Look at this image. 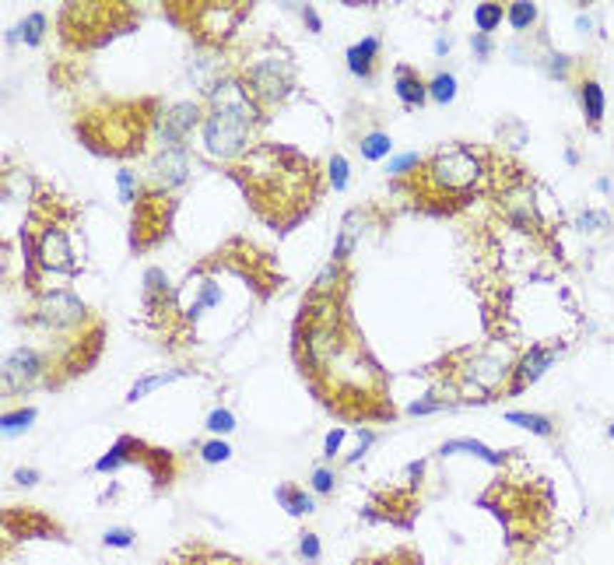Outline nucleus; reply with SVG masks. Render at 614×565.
Masks as SVG:
<instances>
[{"mask_svg":"<svg viewBox=\"0 0 614 565\" xmlns=\"http://www.w3.org/2000/svg\"><path fill=\"white\" fill-rule=\"evenodd\" d=\"M432 176H436V183H443L446 190H463V186H470V183L478 179V161L470 159L467 151L453 148V151H446V155L436 159Z\"/></svg>","mask_w":614,"mask_h":565,"instance_id":"1","label":"nucleus"},{"mask_svg":"<svg viewBox=\"0 0 614 565\" xmlns=\"http://www.w3.org/2000/svg\"><path fill=\"white\" fill-rule=\"evenodd\" d=\"M249 78H253V84H256L260 95L278 99V95L288 88V81H291V67H288L285 60H263V64H256V67L249 71Z\"/></svg>","mask_w":614,"mask_h":565,"instance_id":"2","label":"nucleus"},{"mask_svg":"<svg viewBox=\"0 0 614 565\" xmlns=\"http://www.w3.org/2000/svg\"><path fill=\"white\" fill-rule=\"evenodd\" d=\"M186 172H190V161H186V155L179 148H168L165 155L155 159V179L162 186H179L186 179Z\"/></svg>","mask_w":614,"mask_h":565,"instance_id":"3","label":"nucleus"},{"mask_svg":"<svg viewBox=\"0 0 614 565\" xmlns=\"http://www.w3.org/2000/svg\"><path fill=\"white\" fill-rule=\"evenodd\" d=\"M193 123H197V106L193 102H183V106L168 109V116L162 123V141L165 144H179Z\"/></svg>","mask_w":614,"mask_h":565,"instance_id":"4","label":"nucleus"},{"mask_svg":"<svg viewBox=\"0 0 614 565\" xmlns=\"http://www.w3.org/2000/svg\"><path fill=\"white\" fill-rule=\"evenodd\" d=\"M39 376V359H36V351H29V348H21V351H14V355H7V362H4V383L7 386H14L18 379H36Z\"/></svg>","mask_w":614,"mask_h":565,"instance_id":"5","label":"nucleus"},{"mask_svg":"<svg viewBox=\"0 0 614 565\" xmlns=\"http://www.w3.org/2000/svg\"><path fill=\"white\" fill-rule=\"evenodd\" d=\"M555 359H558L555 351H540V348H537V351H530V355H527V359L520 362V372H516V386H527V383H533V379H540V376H544V369L555 362Z\"/></svg>","mask_w":614,"mask_h":565,"instance_id":"6","label":"nucleus"},{"mask_svg":"<svg viewBox=\"0 0 614 565\" xmlns=\"http://www.w3.org/2000/svg\"><path fill=\"white\" fill-rule=\"evenodd\" d=\"M42 260L49 267H71V249H67V239L60 232H49L42 239Z\"/></svg>","mask_w":614,"mask_h":565,"instance_id":"7","label":"nucleus"},{"mask_svg":"<svg viewBox=\"0 0 614 565\" xmlns=\"http://www.w3.org/2000/svg\"><path fill=\"white\" fill-rule=\"evenodd\" d=\"M397 95H401L404 106H421L425 95H428V88H425L418 78H411L408 71H401V74H397Z\"/></svg>","mask_w":614,"mask_h":565,"instance_id":"8","label":"nucleus"},{"mask_svg":"<svg viewBox=\"0 0 614 565\" xmlns=\"http://www.w3.org/2000/svg\"><path fill=\"white\" fill-rule=\"evenodd\" d=\"M579 99H583V109H586V116H590L593 123L604 116V88H600L597 81H583Z\"/></svg>","mask_w":614,"mask_h":565,"instance_id":"9","label":"nucleus"},{"mask_svg":"<svg viewBox=\"0 0 614 565\" xmlns=\"http://www.w3.org/2000/svg\"><path fill=\"white\" fill-rule=\"evenodd\" d=\"M376 49H379V42L376 39H366L362 46H351V49H348V67H351L355 74H368V71H372Z\"/></svg>","mask_w":614,"mask_h":565,"instance_id":"10","label":"nucleus"},{"mask_svg":"<svg viewBox=\"0 0 614 565\" xmlns=\"http://www.w3.org/2000/svg\"><path fill=\"white\" fill-rule=\"evenodd\" d=\"M443 453H470V456H481V460H488V464H502V456H498L495 449L474 443V439H453V443L443 446Z\"/></svg>","mask_w":614,"mask_h":565,"instance_id":"11","label":"nucleus"},{"mask_svg":"<svg viewBox=\"0 0 614 565\" xmlns=\"http://www.w3.org/2000/svg\"><path fill=\"white\" fill-rule=\"evenodd\" d=\"M474 25H478L481 36H488L491 29H498L502 25V4H481V7H474Z\"/></svg>","mask_w":614,"mask_h":565,"instance_id":"12","label":"nucleus"},{"mask_svg":"<svg viewBox=\"0 0 614 565\" xmlns=\"http://www.w3.org/2000/svg\"><path fill=\"white\" fill-rule=\"evenodd\" d=\"M509 421H513V425H523V429H530V432H537V436H551V421H548L544 414H527V411H509Z\"/></svg>","mask_w":614,"mask_h":565,"instance_id":"13","label":"nucleus"},{"mask_svg":"<svg viewBox=\"0 0 614 565\" xmlns=\"http://www.w3.org/2000/svg\"><path fill=\"white\" fill-rule=\"evenodd\" d=\"M533 21H537V7H533V4L520 0V4H513V7H509V25H513V29H520V32H523V29H530Z\"/></svg>","mask_w":614,"mask_h":565,"instance_id":"14","label":"nucleus"},{"mask_svg":"<svg viewBox=\"0 0 614 565\" xmlns=\"http://www.w3.org/2000/svg\"><path fill=\"white\" fill-rule=\"evenodd\" d=\"M390 148H393V141L386 134H368V137H362V155L366 159H383V155H390Z\"/></svg>","mask_w":614,"mask_h":565,"instance_id":"15","label":"nucleus"},{"mask_svg":"<svg viewBox=\"0 0 614 565\" xmlns=\"http://www.w3.org/2000/svg\"><path fill=\"white\" fill-rule=\"evenodd\" d=\"M278 499L288 506V513H309V509H313V499H309L306 491H295V488H281Z\"/></svg>","mask_w":614,"mask_h":565,"instance_id":"16","label":"nucleus"},{"mask_svg":"<svg viewBox=\"0 0 614 565\" xmlns=\"http://www.w3.org/2000/svg\"><path fill=\"white\" fill-rule=\"evenodd\" d=\"M176 376H179V372H158V376H148V379H141V383H137V386L130 390V401H141L144 394H151V390H158L162 383H172Z\"/></svg>","mask_w":614,"mask_h":565,"instance_id":"17","label":"nucleus"},{"mask_svg":"<svg viewBox=\"0 0 614 565\" xmlns=\"http://www.w3.org/2000/svg\"><path fill=\"white\" fill-rule=\"evenodd\" d=\"M428 95H432L436 102H453V95H456V78H453V74H439V78L428 84Z\"/></svg>","mask_w":614,"mask_h":565,"instance_id":"18","label":"nucleus"},{"mask_svg":"<svg viewBox=\"0 0 614 565\" xmlns=\"http://www.w3.org/2000/svg\"><path fill=\"white\" fill-rule=\"evenodd\" d=\"M32 421H36V411H14V414H4V432H7V436H14V432L29 429Z\"/></svg>","mask_w":614,"mask_h":565,"instance_id":"19","label":"nucleus"},{"mask_svg":"<svg viewBox=\"0 0 614 565\" xmlns=\"http://www.w3.org/2000/svg\"><path fill=\"white\" fill-rule=\"evenodd\" d=\"M42 29H46V18H42V14H29V21H21L18 36H21L25 42H39L42 39Z\"/></svg>","mask_w":614,"mask_h":565,"instance_id":"20","label":"nucleus"},{"mask_svg":"<svg viewBox=\"0 0 614 565\" xmlns=\"http://www.w3.org/2000/svg\"><path fill=\"white\" fill-rule=\"evenodd\" d=\"M207 429H214V432H232V429H236L232 411H214V414L207 418Z\"/></svg>","mask_w":614,"mask_h":565,"instance_id":"21","label":"nucleus"},{"mask_svg":"<svg viewBox=\"0 0 614 565\" xmlns=\"http://www.w3.org/2000/svg\"><path fill=\"white\" fill-rule=\"evenodd\" d=\"M330 179H333V190H344L348 186V161L341 159V155L330 161Z\"/></svg>","mask_w":614,"mask_h":565,"instance_id":"22","label":"nucleus"},{"mask_svg":"<svg viewBox=\"0 0 614 565\" xmlns=\"http://www.w3.org/2000/svg\"><path fill=\"white\" fill-rule=\"evenodd\" d=\"M579 225L590 229V232H600V229L608 225V214H604V211H586V214L579 218Z\"/></svg>","mask_w":614,"mask_h":565,"instance_id":"23","label":"nucleus"},{"mask_svg":"<svg viewBox=\"0 0 614 565\" xmlns=\"http://www.w3.org/2000/svg\"><path fill=\"white\" fill-rule=\"evenodd\" d=\"M228 453H232V449H228V446H225V443H207V446H204V460H207V464H218V460H228Z\"/></svg>","mask_w":614,"mask_h":565,"instance_id":"24","label":"nucleus"},{"mask_svg":"<svg viewBox=\"0 0 614 565\" xmlns=\"http://www.w3.org/2000/svg\"><path fill=\"white\" fill-rule=\"evenodd\" d=\"M298 548H302V555H306V559H309V562H316V559H320V541H316V537H313V534H306V537H302V544H298Z\"/></svg>","mask_w":614,"mask_h":565,"instance_id":"25","label":"nucleus"},{"mask_svg":"<svg viewBox=\"0 0 614 565\" xmlns=\"http://www.w3.org/2000/svg\"><path fill=\"white\" fill-rule=\"evenodd\" d=\"M130 541H134L130 530H109V534H106V544H113V548H126Z\"/></svg>","mask_w":614,"mask_h":565,"instance_id":"26","label":"nucleus"},{"mask_svg":"<svg viewBox=\"0 0 614 565\" xmlns=\"http://www.w3.org/2000/svg\"><path fill=\"white\" fill-rule=\"evenodd\" d=\"M414 165H418V155H401V159L390 161V172H408Z\"/></svg>","mask_w":614,"mask_h":565,"instance_id":"27","label":"nucleus"},{"mask_svg":"<svg viewBox=\"0 0 614 565\" xmlns=\"http://www.w3.org/2000/svg\"><path fill=\"white\" fill-rule=\"evenodd\" d=\"M313 484H316V491H330V488H333V474H330V471H316V474H313Z\"/></svg>","mask_w":614,"mask_h":565,"instance_id":"28","label":"nucleus"},{"mask_svg":"<svg viewBox=\"0 0 614 565\" xmlns=\"http://www.w3.org/2000/svg\"><path fill=\"white\" fill-rule=\"evenodd\" d=\"M120 197L123 201H134V176L130 172H120Z\"/></svg>","mask_w":614,"mask_h":565,"instance_id":"29","label":"nucleus"},{"mask_svg":"<svg viewBox=\"0 0 614 565\" xmlns=\"http://www.w3.org/2000/svg\"><path fill=\"white\" fill-rule=\"evenodd\" d=\"M341 443H344V429H333L327 436V456H333V453L341 449Z\"/></svg>","mask_w":614,"mask_h":565,"instance_id":"30","label":"nucleus"},{"mask_svg":"<svg viewBox=\"0 0 614 565\" xmlns=\"http://www.w3.org/2000/svg\"><path fill=\"white\" fill-rule=\"evenodd\" d=\"M443 404L436 401H421V404H411V414H428V411H439Z\"/></svg>","mask_w":614,"mask_h":565,"instance_id":"31","label":"nucleus"},{"mask_svg":"<svg viewBox=\"0 0 614 565\" xmlns=\"http://www.w3.org/2000/svg\"><path fill=\"white\" fill-rule=\"evenodd\" d=\"M474 49H478V56H488V49H491V42H488V36H474Z\"/></svg>","mask_w":614,"mask_h":565,"instance_id":"32","label":"nucleus"},{"mask_svg":"<svg viewBox=\"0 0 614 565\" xmlns=\"http://www.w3.org/2000/svg\"><path fill=\"white\" fill-rule=\"evenodd\" d=\"M18 481L21 484H36L39 481V474H36V471H18Z\"/></svg>","mask_w":614,"mask_h":565,"instance_id":"33","label":"nucleus"},{"mask_svg":"<svg viewBox=\"0 0 614 565\" xmlns=\"http://www.w3.org/2000/svg\"><path fill=\"white\" fill-rule=\"evenodd\" d=\"M302 14H306V21H309V29H320V18H316V11H309V7H306Z\"/></svg>","mask_w":614,"mask_h":565,"instance_id":"34","label":"nucleus"},{"mask_svg":"<svg viewBox=\"0 0 614 565\" xmlns=\"http://www.w3.org/2000/svg\"><path fill=\"white\" fill-rule=\"evenodd\" d=\"M611 436H614V425H611Z\"/></svg>","mask_w":614,"mask_h":565,"instance_id":"35","label":"nucleus"}]
</instances>
